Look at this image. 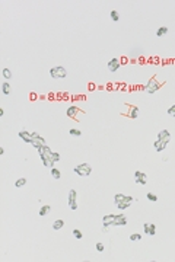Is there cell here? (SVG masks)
Segmentation results:
<instances>
[{"instance_id":"6da1fadb","label":"cell","mask_w":175,"mask_h":262,"mask_svg":"<svg viewBox=\"0 0 175 262\" xmlns=\"http://www.w3.org/2000/svg\"><path fill=\"white\" fill-rule=\"evenodd\" d=\"M75 172L80 176V178H86V176H89L91 175V172H92V166L89 165V163H82V165H77L75 166Z\"/></svg>"},{"instance_id":"7a4b0ae2","label":"cell","mask_w":175,"mask_h":262,"mask_svg":"<svg viewBox=\"0 0 175 262\" xmlns=\"http://www.w3.org/2000/svg\"><path fill=\"white\" fill-rule=\"evenodd\" d=\"M50 74L53 79H64V77L67 76V72H66L64 67L58 66V67H53L50 70Z\"/></svg>"},{"instance_id":"3957f363","label":"cell","mask_w":175,"mask_h":262,"mask_svg":"<svg viewBox=\"0 0 175 262\" xmlns=\"http://www.w3.org/2000/svg\"><path fill=\"white\" fill-rule=\"evenodd\" d=\"M161 86H162V85H161L155 77H152L149 82H148V85H146V92H148V93H155L158 89H161Z\"/></svg>"},{"instance_id":"277c9868","label":"cell","mask_w":175,"mask_h":262,"mask_svg":"<svg viewBox=\"0 0 175 262\" xmlns=\"http://www.w3.org/2000/svg\"><path fill=\"white\" fill-rule=\"evenodd\" d=\"M114 220H115V214H107V215H104V218H102V223H104V227H102V230H104V232H107V229H108L109 226H112V224H114Z\"/></svg>"},{"instance_id":"5b68a950","label":"cell","mask_w":175,"mask_h":262,"mask_svg":"<svg viewBox=\"0 0 175 262\" xmlns=\"http://www.w3.org/2000/svg\"><path fill=\"white\" fill-rule=\"evenodd\" d=\"M120 66H121V61H120L117 57H114V58H111V60L108 61V70L111 73H115L120 69Z\"/></svg>"},{"instance_id":"8992f818","label":"cell","mask_w":175,"mask_h":262,"mask_svg":"<svg viewBox=\"0 0 175 262\" xmlns=\"http://www.w3.org/2000/svg\"><path fill=\"white\" fill-rule=\"evenodd\" d=\"M134 201V198L133 197H127L125 195L124 200L123 201H120V202H117L115 205H117V208H120V210H125V208H128L130 205H131V202Z\"/></svg>"},{"instance_id":"52a82bcc","label":"cell","mask_w":175,"mask_h":262,"mask_svg":"<svg viewBox=\"0 0 175 262\" xmlns=\"http://www.w3.org/2000/svg\"><path fill=\"white\" fill-rule=\"evenodd\" d=\"M76 197H77V194H76L75 190H70L69 191V207H70V210H76L77 208V201H76Z\"/></svg>"},{"instance_id":"ba28073f","label":"cell","mask_w":175,"mask_h":262,"mask_svg":"<svg viewBox=\"0 0 175 262\" xmlns=\"http://www.w3.org/2000/svg\"><path fill=\"white\" fill-rule=\"evenodd\" d=\"M134 181H136V184L146 185V182H148V176H146V173H143V172L137 170V172L134 173Z\"/></svg>"},{"instance_id":"9c48e42d","label":"cell","mask_w":175,"mask_h":262,"mask_svg":"<svg viewBox=\"0 0 175 262\" xmlns=\"http://www.w3.org/2000/svg\"><path fill=\"white\" fill-rule=\"evenodd\" d=\"M143 230H145V235H148V236H155L156 235V226L152 224V223H145L143 224Z\"/></svg>"},{"instance_id":"30bf717a","label":"cell","mask_w":175,"mask_h":262,"mask_svg":"<svg viewBox=\"0 0 175 262\" xmlns=\"http://www.w3.org/2000/svg\"><path fill=\"white\" fill-rule=\"evenodd\" d=\"M32 146L37 149V150H40L41 147H44V146H47V143H45V140L41 137V136H38V137H34V140H32Z\"/></svg>"},{"instance_id":"8fae6325","label":"cell","mask_w":175,"mask_h":262,"mask_svg":"<svg viewBox=\"0 0 175 262\" xmlns=\"http://www.w3.org/2000/svg\"><path fill=\"white\" fill-rule=\"evenodd\" d=\"M158 140H161V141H163V143H169V140H171V134H169V131H168V130H162V131H159V134H158Z\"/></svg>"},{"instance_id":"7c38bea8","label":"cell","mask_w":175,"mask_h":262,"mask_svg":"<svg viewBox=\"0 0 175 262\" xmlns=\"http://www.w3.org/2000/svg\"><path fill=\"white\" fill-rule=\"evenodd\" d=\"M19 137L25 141V143H32V140H34V137H32V133H28L25 130H22V131H19Z\"/></svg>"},{"instance_id":"4fadbf2b","label":"cell","mask_w":175,"mask_h":262,"mask_svg":"<svg viewBox=\"0 0 175 262\" xmlns=\"http://www.w3.org/2000/svg\"><path fill=\"white\" fill-rule=\"evenodd\" d=\"M125 224H127V218H125L124 214L115 215V220H114V224H112V226H125Z\"/></svg>"},{"instance_id":"5bb4252c","label":"cell","mask_w":175,"mask_h":262,"mask_svg":"<svg viewBox=\"0 0 175 262\" xmlns=\"http://www.w3.org/2000/svg\"><path fill=\"white\" fill-rule=\"evenodd\" d=\"M139 111H140V109H139L137 106H131V108H130V111L127 112V117H128V118H131V119H136L137 117H139Z\"/></svg>"},{"instance_id":"9a60e30c","label":"cell","mask_w":175,"mask_h":262,"mask_svg":"<svg viewBox=\"0 0 175 262\" xmlns=\"http://www.w3.org/2000/svg\"><path fill=\"white\" fill-rule=\"evenodd\" d=\"M38 153H40V156H47V157H51V154H53V151H51V149L48 146L41 147V149L38 150Z\"/></svg>"},{"instance_id":"2e32d148","label":"cell","mask_w":175,"mask_h":262,"mask_svg":"<svg viewBox=\"0 0 175 262\" xmlns=\"http://www.w3.org/2000/svg\"><path fill=\"white\" fill-rule=\"evenodd\" d=\"M166 144L168 143H163V141H161V140H156L153 146H155V149H156V151H162V150H165L166 149Z\"/></svg>"},{"instance_id":"e0dca14e","label":"cell","mask_w":175,"mask_h":262,"mask_svg":"<svg viewBox=\"0 0 175 262\" xmlns=\"http://www.w3.org/2000/svg\"><path fill=\"white\" fill-rule=\"evenodd\" d=\"M40 157H41V160H42V163H44L45 167H53L54 162L51 160V157H47V156H40Z\"/></svg>"},{"instance_id":"ac0fdd59","label":"cell","mask_w":175,"mask_h":262,"mask_svg":"<svg viewBox=\"0 0 175 262\" xmlns=\"http://www.w3.org/2000/svg\"><path fill=\"white\" fill-rule=\"evenodd\" d=\"M77 112H79V108H76V106L67 108V117H70V118H75L77 115Z\"/></svg>"},{"instance_id":"d6986e66","label":"cell","mask_w":175,"mask_h":262,"mask_svg":"<svg viewBox=\"0 0 175 262\" xmlns=\"http://www.w3.org/2000/svg\"><path fill=\"white\" fill-rule=\"evenodd\" d=\"M50 211H51L50 205H42V207H41V210H40V215H41V217H44V215L48 214Z\"/></svg>"},{"instance_id":"ffe728a7","label":"cell","mask_w":175,"mask_h":262,"mask_svg":"<svg viewBox=\"0 0 175 262\" xmlns=\"http://www.w3.org/2000/svg\"><path fill=\"white\" fill-rule=\"evenodd\" d=\"M166 34H168V28H166V26H161V28L156 31V35H158L159 38L163 37V35H166Z\"/></svg>"},{"instance_id":"44dd1931","label":"cell","mask_w":175,"mask_h":262,"mask_svg":"<svg viewBox=\"0 0 175 262\" xmlns=\"http://www.w3.org/2000/svg\"><path fill=\"white\" fill-rule=\"evenodd\" d=\"M63 226H64V221H63V220H55V221L53 223V229H54V230H60Z\"/></svg>"},{"instance_id":"7402d4cb","label":"cell","mask_w":175,"mask_h":262,"mask_svg":"<svg viewBox=\"0 0 175 262\" xmlns=\"http://www.w3.org/2000/svg\"><path fill=\"white\" fill-rule=\"evenodd\" d=\"M25 185H26L25 178H19V179H16V182H15V187H16V188H22V187H25Z\"/></svg>"},{"instance_id":"603a6c76","label":"cell","mask_w":175,"mask_h":262,"mask_svg":"<svg viewBox=\"0 0 175 262\" xmlns=\"http://www.w3.org/2000/svg\"><path fill=\"white\" fill-rule=\"evenodd\" d=\"M1 92H3L4 95H9V93H10V85H9L7 82H4V83L1 85Z\"/></svg>"},{"instance_id":"cb8c5ba5","label":"cell","mask_w":175,"mask_h":262,"mask_svg":"<svg viewBox=\"0 0 175 262\" xmlns=\"http://www.w3.org/2000/svg\"><path fill=\"white\" fill-rule=\"evenodd\" d=\"M51 176H53L54 179H60V178H61V173H60V170H58V169L53 167V169H51Z\"/></svg>"},{"instance_id":"d4e9b609","label":"cell","mask_w":175,"mask_h":262,"mask_svg":"<svg viewBox=\"0 0 175 262\" xmlns=\"http://www.w3.org/2000/svg\"><path fill=\"white\" fill-rule=\"evenodd\" d=\"M111 19L114 21V22H118V19H120V15H118V12L117 10H111Z\"/></svg>"},{"instance_id":"484cf974","label":"cell","mask_w":175,"mask_h":262,"mask_svg":"<svg viewBox=\"0 0 175 262\" xmlns=\"http://www.w3.org/2000/svg\"><path fill=\"white\" fill-rule=\"evenodd\" d=\"M125 195L123 194H115V197H114V204H117V202H120V201H123L124 200Z\"/></svg>"},{"instance_id":"4316f807","label":"cell","mask_w":175,"mask_h":262,"mask_svg":"<svg viewBox=\"0 0 175 262\" xmlns=\"http://www.w3.org/2000/svg\"><path fill=\"white\" fill-rule=\"evenodd\" d=\"M69 133H70V136H73V137H80V136H82V131H79V130H76V128H72Z\"/></svg>"},{"instance_id":"83f0119b","label":"cell","mask_w":175,"mask_h":262,"mask_svg":"<svg viewBox=\"0 0 175 262\" xmlns=\"http://www.w3.org/2000/svg\"><path fill=\"white\" fill-rule=\"evenodd\" d=\"M73 236H75L77 240H80V239L83 238V235H82V232H80L79 229H75V230H73Z\"/></svg>"},{"instance_id":"f1b7e54d","label":"cell","mask_w":175,"mask_h":262,"mask_svg":"<svg viewBox=\"0 0 175 262\" xmlns=\"http://www.w3.org/2000/svg\"><path fill=\"white\" fill-rule=\"evenodd\" d=\"M146 197H148V200H149V201H152V202H155V201H158V197H156L155 194H152V192H149V194H148Z\"/></svg>"},{"instance_id":"f546056e","label":"cell","mask_w":175,"mask_h":262,"mask_svg":"<svg viewBox=\"0 0 175 262\" xmlns=\"http://www.w3.org/2000/svg\"><path fill=\"white\" fill-rule=\"evenodd\" d=\"M51 160H53L54 163H55V162H58V160H60V154H58V153H54V151H53V154H51Z\"/></svg>"},{"instance_id":"4dcf8cb0","label":"cell","mask_w":175,"mask_h":262,"mask_svg":"<svg viewBox=\"0 0 175 262\" xmlns=\"http://www.w3.org/2000/svg\"><path fill=\"white\" fill-rule=\"evenodd\" d=\"M3 76H4V79H10L12 77V73L9 69H3Z\"/></svg>"},{"instance_id":"1f68e13d","label":"cell","mask_w":175,"mask_h":262,"mask_svg":"<svg viewBox=\"0 0 175 262\" xmlns=\"http://www.w3.org/2000/svg\"><path fill=\"white\" fill-rule=\"evenodd\" d=\"M142 239V236L139 235V233H133L131 236H130V240H140Z\"/></svg>"},{"instance_id":"d6a6232c","label":"cell","mask_w":175,"mask_h":262,"mask_svg":"<svg viewBox=\"0 0 175 262\" xmlns=\"http://www.w3.org/2000/svg\"><path fill=\"white\" fill-rule=\"evenodd\" d=\"M168 114H169L171 117H174V118H175V105H172L171 108H168Z\"/></svg>"},{"instance_id":"836d02e7","label":"cell","mask_w":175,"mask_h":262,"mask_svg":"<svg viewBox=\"0 0 175 262\" xmlns=\"http://www.w3.org/2000/svg\"><path fill=\"white\" fill-rule=\"evenodd\" d=\"M104 249H105V246L102 243H97V251L98 252H104Z\"/></svg>"}]
</instances>
